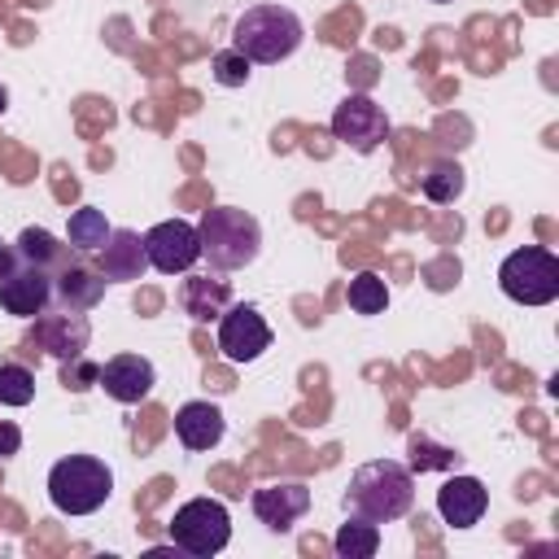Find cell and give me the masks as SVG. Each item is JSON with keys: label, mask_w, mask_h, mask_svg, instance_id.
Returning a JSON list of instances; mask_svg holds the SVG:
<instances>
[{"label": "cell", "mask_w": 559, "mask_h": 559, "mask_svg": "<svg viewBox=\"0 0 559 559\" xmlns=\"http://www.w3.org/2000/svg\"><path fill=\"white\" fill-rule=\"evenodd\" d=\"M498 288L520 306H550L559 297V258L542 245H524L502 258Z\"/></svg>", "instance_id": "obj_5"}, {"label": "cell", "mask_w": 559, "mask_h": 559, "mask_svg": "<svg viewBox=\"0 0 559 559\" xmlns=\"http://www.w3.org/2000/svg\"><path fill=\"white\" fill-rule=\"evenodd\" d=\"M301 39H306V26L284 4H253L231 26V48L245 52L253 66H275L284 57H293L301 48Z\"/></svg>", "instance_id": "obj_2"}, {"label": "cell", "mask_w": 559, "mask_h": 559, "mask_svg": "<svg viewBox=\"0 0 559 559\" xmlns=\"http://www.w3.org/2000/svg\"><path fill=\"white\" fill-rule=\"evenodd\" d=\"M92 341V323L83 310H66V306H48L44 314L31 319V345L52 354L57 362H70L79 354H87Z\"/></svg>", "instance_id": "obj_8"}, {"label": "cell", "mask_w": 559, "mask_h": 559, "mask_svg": "<svg viewBox=\"0 0 559 559\" xmlns=\"http://www.w3.org/2000/svg\"><path fill=\"white\" fill-rule=\"evenodd\" d=\"M114 493V472L96 454H66L48 472V498L66 515H92L109 502Z\"/></svg>", "instance_id": "obj_4"}, {"label": "cell", "mask_w": 559, "mask_h": 559, "mask_svg": "<svg viewBox=\"0 0 559 559\" xmlns=\"http://www.w3.org/2000/svg\"><path fill=\"white\" fill-rule=\"evenodd\" d=\"M210 70H214V83L218 87H245L249 74H253V61L245 52H236V48H218L214 61H210Z\"/></svg>", "instance_id": "obj_25"}, {"label": "cell", "mask_w": 559, "mask_h": 559, "mask_svg": "<svg viewBox=\"0 0 559 559\" xmlns=\"http://www.w3.org/2000/svg\"><path fill=\"white\" fill-rule=\"evenodd\" d=\"M96 380H100V362H92L87 354H79V358H70V362H61V384H66L70 393H87Z\"/></svg>", "instance_id": "obj_27"}, {"label": "cell", "mask_w": 559, "mask_h": 559, "mask_svg": "<svg viewBox=\"0 0 559 559\" xmlns=\"http://www.w3.org/2000/svg\"><path fill=\"white\" fill-rule=\"evenodd\" d=\"M262 349H271V328L253 306H227L218 314V354L227 362H253L262 358Z\"/></svg>", "instance_id": "obj_10"}, {"label": "cell", "mask_w": 559, "mask_h": 559, "mask_svg": "<svg viewBox=\"0 0 559 559\" xmlns=\"http://www.w3.org/2000/svg\"><path fill=\"white\" fill-rule=\"evenodd\" d=\"M96 262H100V275L105 280H140L148 271V253H144V236L131 231V227H114L109 240L96 249Z\"/></svg>", "instance_id": "obj_14"}, {"label": "cell", "mask_w": 559, "mask_h": 559, "mask_svg": "<svg viewBox=\"0 0 559 559\" xmlns=\"http://www.w3.org/2000/svg\"><path fill=\"white\" fill-rule=\"evenodd\" d=\"M17 450H22V428L13 419H0V459H9Z\"/></svg>", "instance_id": "obj_28"}, {"label": "cell", "mask_w": 559, "mask_h": 559, "mask_svg": "<svg viewBox=\"0 0 559 559\" xmlns=\"http://www.w3.org/2000/svg\"><path fill=\"white\" fill-rule=\"evenodd\" d=\"M114 402H122V406H140L148 393H153V384H157V371H153V362L148 358H140V354H114L105 367H100V380H96Z\"/></svg>", "instance_id": "obj_12"}, {"label": "cell", "mask_w": 559, "mask_h": 559, "mask_svg": "<svg viewBox=\"0 0 559 559\" xmlns=\"http://www.w3.org/2000/svg\"><path fill=\"white\" fill-rule=\"evenodd\" d=\"M459 454L450 445H432L428 437H411V472H428V467H454Z\"/></svg>", "instance_id": "obj_26"}, {"label": "cell", "mask_w": 559, "mask_h": 559, "mask_svg": "<svg viewBox=\"0 0 559 559\" xmlns=\"http://www.w3.org/2000/svg\"><path fill=\"white\" fill-rule=\"evenodd\" d=\"M170 542L175 550L192 559H210L231 542V515L218 498H188L175 520H170Z\"/></svg>", "instance_id": "obj_6"}, {"label": "cell", "mask_w": 559, "mask_h": 559, "mask_svg": "<svg viewBox=\"0 0 559 559\" xmlns=\"http://www.w3.org/2000/svg\"><path fill=\"white\" fill-rule=\"evenodd\" d=\"M0 306H4L9 314H17V319L44 314V310L52 306V271L22 262L17 271H9V275L0 280Z\"/></svg>", "instance_id": "obj_11"}, {"label": "cell", "mask_w": 559, "mask_h": 559, "mask_svg": "<svg viewBox=\"0 0 559 559\" xmlns=\"http://www.w3.org/2000/svg\"><path fill=\"white\" fill-rule=\"evenodd\" d=\"M105 275L100 271H87L83 262H70L52 275V306H66V310H92L100 306L105 297Z\"/></svg>", "instance_id": "obj_17"}, {"label": "cell", "mask_w": 559, "mask_h": 559, "mask_svg": "<svg viewBox=\"0 0 559 559\" xmlns=\"http://www.w3.org/2000/svg\"><path fill=\"white\" fill-rule=\"evenodd\" d=\"M197 240H201V258L214 271H240L262 253V227L240 205L205 210L201 223H197Z\"/></svg>", "instance_id": "obj_3"}, {"label": "cell", "mask_w": 559, "mask_h": 559, "mask_svg": "<svg viewBox=\"0 0 559 559\" xmlns=\"http://www.w3.org/2000/svg\"><path fill=\"white\" fill-rule=\"evenodd\" d=\"M345 301H349L354 314H384V306H389V284H384L376 271H358V275L349 280V288H345Z\"/></svg>", "instance_id": "obj_23"}, {"label": "cell", "mask_w": 559, "mask_h": 559, "mask_svg": "<svg viewBox=\"0 0 559 559\" xmlns=\"http://www.w3.org/2000/svg\"><path fill=\"white\" fill-rule=\"evenodd\" d=\"M227 432V419L214 402H183L175 411V437L188 445V450H214Z\"/></svg>", "instance_id": "obj_16"}, {"label": "cell", "mask_w": 559, "mask_h": 559, "mask_svg": "<svg viewBox=\"0 0 559 559\" xmlns=\"http://www.w3.org/2000/svg\"><path fill=\"white\" fill-rule=\"evenodd\" d=\"M306 511H310V489L301 480H275L253 489V515L275 533H288L293 520H301Z\"/></svg>", "instance_id": "obj_13"}, {"label": "cell", "mask_w": 559, "mask_h": 559, "mask_svg": "<svg viewBox=\"0 0 559 559\" xmlns=\"http://www.w3.org/2000/svg\"><path fill=\"white\" fill-rule=\"evenodd\" d=\"M332 550H336L341 559H371V555L380 550V524L349 515V520L336 528V537H332Z\"/></svg>", "instance_id": "obj_21"}, {"label": "cell", "mask_w": 559, "mask_h": 559, "mask_svg": "<svg viewBox=\"0 0 559 559\" xmlns=\"http://www.w3.org/2000/svg\"><path fill=\"white\" fill-rule=\"evenodd\" d=\"M432 4H450V0H432Z\"/></svg>", "instance_id": "obj_30"}, {"label": "cell", "mask_w": 559, "mask_h": 559, "mask_svg": "<svg viewBox=\"0 0 559 559\" xmlns=\"http://www.w3.org/2000/svg\"><path fill=\"white\" fill-rule=\"evenodd\" d=\"M489 507V489L476 480V476H450L441 489H437V511L450 528H472Z\"/></svg>", "instance_id": "obj_15"}, {"label": "cell", "mask_w": 559, "mask_h": 559, "mask_svg": "<svg viewBox=\"0 0 559 559\" xmlns=\"http://www.w3.org/2000/svg\"><path fill=\"white\" fill-rule=\"evenodd\" d=\"M179 306H183V314H188V319L210 323V319H218V314L231 306V288H227V280L188 275V280L179 284Z\"/></svg>", "instance_id": "obj_18"}, {"label": "cell", "mask_w": 559, "mask_h": 559, "mask_svg": "<svg viewBox=\"0 0 559 559\" xmlns=\"http://www.w3.org/2000/svg\"><path fill=\"white\" fill-rule=\"evenodd\" d=\"M144 253H148V266H157L162 275L192 271L197 258H201L197 223H188V218H162L157 227L144 231Z\"/></svg>", "instance_id": "obj_9"}, {"label": "cell", "mask_w": 559, "mask_h": 559, "mask_svg": "<svg viewBox=\"0 0 559 559\" xmlns=\"http://www.w3.org/2000/svg\"><path fill=\"white\" fill-rule=\"evenodd\" d=\"M424 197L428 201H437V205H450V201H459L463 197V188H467V179H463V166L459 162H432L428 170H424Z\"/></svg>", "instance_id": "obj_22"}, {"label": "cell", "mask_w": 559, "mask_h": 559, "mask_svg": "<svg viewBox=\"0 0 559 559\" xmlns=\"http://www.w3.org/2000/svg\"><path fill=\"white\" fill-rule=\"evenodd\" d=\"M4 109H9V92L0 87V114H4Z\"/></svg>", "instance_id": "obj_29"}, {"label": "cell", "mask_w": 559, "mask_h": 559, "mask_svg": "<svg viewBox=\"0 0 559 559\" xmlns=\"http://www.w3.org/2000/svg\"><path fill=\"white\" fill-rule=\"evenodd\" d=\"M109 218H105V210H96V205H83V210H74L70 214V231H66V240H70V249L74 253H96L105 240H109Z\"/></svg>", "instance_id": "obj_20"}, {"label": "cell", "mask_w": 559, "mask_h": 559, "mask_svg": "<svg viewBox=\"0 0 559 559\" xmlns=\"http://www.w3.org/2000/svg\"><path fill=\"white\" fill-rule=\"evenodd\" d=\"M332 135L354 153H376L389 140V114L371 96L349 92L332 114Z\"/></svg>", "instance_id": "obj_7"}, {"label": "cell", "mask_w": 559, "mask_h": 559, "mask_svg": "<svg viewBox=\"0 0 559 559\" xmlns=\"http://www.w3.org/2000/svg\"><path fill=\"white\" fill-rule=\"evenodd\" d=\"M13 249H17V258L22 262H31V266H44V271H61V266H70L74 262V249H70V240L61 245L52 231H44V227H22V236L13 240Z\"/></svg>", "instance_id": "obj_19"}, {"label": "cell", "mask_w": 559, "mask_h": 559, "mask_svg": "<svg viewBox=\"0 0 559 559\" xmlns=\"http://www.w3.org/2000/svg\"><path fill=\"white\" fill-rule=\"evenodd\" d=\"M35 402V371L22 362H0V406H31Z\"/></svg>", "instance_id": "obj_24"}, {"label": "cell", "mask_w": 559, "mask_h": 559, "mask_svg": "<svg viewBox=\"0 0 559 559\" xmlns=\"http://www.w3.org/2000/svg\"><path fill=\"white\" fill-rule=\"evenodd\" d=\"M415 502V472L397 459H371L349 476L345 489V511L371 524L402 520Z\"/></svg>", "instance_id": "obj_1"}]
</instances>
